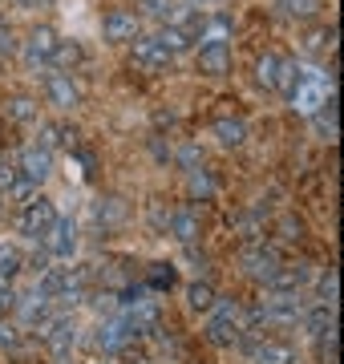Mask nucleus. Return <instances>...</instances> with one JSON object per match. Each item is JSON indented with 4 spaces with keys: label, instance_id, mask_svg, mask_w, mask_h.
Instances as JSON below:
<instances>
[{
    "label": "nucleus",
    "instance_id": "f257e3e1",
    "mask_svg": "<svg viewBox=\"0 0 344 364\" xmlns=\"http://www.w3.org/2000/svg\"><path fill=\"white\" fill-rule=\"evenodd\" d=\"M211 320H207V328H203V336L211 340L215 348H231V344H239V304L231 296H215L211 304Z\"/></svg>",
    "mask_w": 344,
    "mask_h": 364
},
{
    "label": "nucleus",
    "instance_id": "f03ea898",
    "mask_svg": "<svg viewBox=\"0 0 344 364\" xmlns=\"http://www.w3.org/2000/svg\"><path fill=\"white\" fill-rule=\"evenodd\" d=\"M57 223V207H53V198H45V195H33L21 207V215H16V227H21V235L25 239H33V243H41L45 235H49V227Z\"/></svg>",
    "mask_w": 344,
    "mask_h": 364
},
{
    "label": "nucleus",
    "instance_id": "7ed1b4c3",
    "mask_svg": "<svg viewBox=\"0 0 344 364\" xmlns=\"http://www.w3.org/2000/svg\"><path fill=\"white\" fill-rule=\"evenodd\" d=\"M255 308H259L264 324H291L304 316V299H300V291H267Z\"/></svg>",
    "mask_w": 344,
    "mask_h": 364
},
{
    "label": "nucleus",
    "instance_id": "20e7f679",
    "mask_svg": "<svg viewBox=\"0 0 344 364\" xmlns=\"http://www.w3.org/2000/svg\"><path fill=\"white\" fill-rule=\"evenodd\" d=\"M239 267L252 275V279L267 284V279L276 275V267H279V251L272 247V243H264V239H252L247 247L239 251Z\"/></svg>",
    "mask_w": 344,
    "mask_h": 364
},
{
    "label": "nucleus",
    "instance_id": "39448f33",
    "mask_svg": "<svg viewBox=\"0 0 344 364\" xmlns=\"http://www.w3.org/2000/svg\"><path fill=\"white\" fill-rule=\"evenodd\" d=\"M41 243H45V255H49V259L69 263L73 255H77V223H73V219H61V215H57V223L49 227V235H45Z\"/></svg>",
    "mask_w": 344,
    "mask_h": 364
},
{
    "label": "nucleus",
    "instance_id": "423d86ee",
    "mask_svg": "<svg viewBox=\"0 0 344 364\" xmlns=\"http://www.w3.org/2000/svg\"><path fill=\"white\" fill-rule=\"evenodd\" d=\"M134 340H138V332L130 328V320L122 312H114V316H106L102 324H97V336H93V344L102 352H122V348H130Z\"/></svg>",
    "mask_w": 344,
    "mask_h": 364
},
{
    "label": "nucleus",
    "instance_id": "0eeeda50",
    "mask_svg": "<svg viewBox=\"0 0 344 364\" xmlns=\"http://www.w3.org/2000/svg\"><path fill=\"white\" fill-rule=\"evenodd\" d=\"M102 37L118 41V45H126V41H134V37H142V16L130 13V9H109L106 21H102Z\"/></svg>",
    "mask_w": 344,
    "mask_h": 364
},
{
    "label": "nucleus",
    "instance_id": "6e6552de",
    "mask_svg": "<svg viewBox=\"0 0 344 364\" xmlns=\"http://www.w3.org/2000/svg\"><path fill=\"white\" fill-rule=\"evenodd\" d=\"M16 170H21V178H28L33 186H41V182L53 174V154L41 150V146H25V150L16 154Z\"/></svg>",
    "mask_w": 344,
    "mask_h": 364
},
{
    "label": "nucleus",
    "instance_id": "1a4fd4ad",
    "mask_svg": "<svg viewBox=\"0 0 344 364\" xmlns=\"http://www.w3.org/2000/svg\"><path fill=\"white\" fill-rule=\"evenodd\" d=\"M41 336H45L49 352H53L57 360H61V356H69V348L77 344V324H73L69 316H53V320L45 324V332H41Z\"/></svg>",
    "mask_w": 344,
    "mask_h": 364
},
{
    "label": "nucleus",
    "instance_id": "9d476101",
    "mask_svg": "<svg viewBox=\"0 0 344 364\" xmlns=\"http://www.w3.org/2000/svg\"><path fill=\"white\" fill-rule=\"evenodd\" d=\"M247 356H252V364H300L296 348L284 344V340H252Z\"/></svg>",
    "mask_w": 344,
    "mask_h": 364
},
{
    "label": "nucleus",
    "instance_id": "9b49d317",
    "mask_svg": "<svg viewBox=\"0 0 344 364\" xmlns=\"http://www.w3.org/2000/svg\"><path fill=\"white\" fill-rule=\"evenodd\" d=\"M53 49H57V33H53L49 25H37L33 33H28V41H25V61H28L33 69H37V65H49Z\"/></svg>",
    "mask_w": 344,
    "mask_h": 364
},
{
    "label": "nucleus",
    "instance_id": "f8f14e48",
    "mask_svg": "<svg viewBox=\"0 0 344 364\" xmlns=\"http://www.w3.org/2000/svg\"><path fill=\"white\" fill-rule=\"evenodd\" d=\"M45 97H49V105H57V109H73V105H77V85L69 81V73L49 69V73H45Z\"/></svg>",
    "mask_w": 344,
    "mask_h": 364
},
{
    "label": "nucleus",
    "instance_id": "ddd939ff",
    "mask_svg": "<svg viewBox=\"0 0 344 364\" xmlns=\"http://www.w3.org/2000/svg\"><path fill=\"white\" fill-rule=\"evenodd\" d=\"M130 45H134V65L150 69V73H158V69L171 65V53L158 45V37H134Z\"/></svg>",
    "mask_w": 344,
    "mask_h": 364
},
{
    "label": "nucleus",
    "instance_id": "4468645a",
    "mask_svg": "<svg viewBox=\"0 0 344 364\" xmlns=\"http://www.w3.org/2000/svg\"><path fill=\"white\" fill-rule=\"evenodd\" d=\"M308 279H312V272H308L304 263H279L276 275L267 279V291H300Z\"/></svg>",
    "mask_w": 344,
    "mask_h": 364
},
{
    "label": "nucleus",
    "instance_id": "2eb2a0df",
    "mask_svg": "<svg viewBox=\"0 0 344 364\" xmlns=\"http://www.w3.org/2000/svg\"><path fill=\"white\" fill-rule=\"evenodd\" d=\"M13 312H21V324H25V328H33V324L45 328V324H49V296H41L37 287H33L25 299H16Z\"/></svg>",
    "mask_w": 344,
    "mask_h": 364
},
{
    "label": "nucleus",
    "instance_id": "dca6fc26",
    "mask_svg": "<svg viewBox=\"0 0 344 364\" xmlns=\"http://www.w3.org/2000/svg\"><path fill=\"white\" fill-rule=\"evenodd\" d=\"M199 73H207V77H227V73H231V49H227V45H203L199 49Z\"/></svg>",
    "mask_w": 344,
    "mask_h": 364
},
{
    "label": "nucleus",
    "instance_id": "f3484780",
    "mask_svg": "<svg viewBox=\"0 0 344 364\" xmlns=\"http://www.w3.org/2000/svg\"><path fill=\"white\" fill-rule=\"evenodd\" d=\"M166 227H171V235L178 239V243H186V247H190V243L199 239V210H195V207H183V210H174Z\"/></svg>",
    "mask_w": 344,
    "mask_h": 364
},
{
    "label": "nucleus",
    "instance_id": "a211bd4d",
    "mask_svg": "<svg viewBox=\"0 0 344 364\" xmlns=\"http://www.w3.org/2000/svg\"><path fill=\"white\" fill-rule=\"evenodd\" d=\"M300 320H304L308 332H312V336H320V340H324V336H336V308H328V304H316V308H308Z\"/></svg>",
    "mask_w": 344,
    "mask_h": 364
},
{
    "label": "nucleus",
    "instance_id": "6ab92c4d",
    "mask_svg": "<svg viewBox=\"0 0 344 364\" xmlns=\"http://www.w3.org/2000/svg\"><path fill=\"white\" fill-rule=\"evenodd\" d=\"M231 16L227 13H211L207 21H203V33H199V49L203 45H227L231 41Z\"/></svg>",
    "mask_w": 344,
    "mask_h": 364
},
{
    "label": "nucleus",
    "instance_id": "aec40b11",
    "mask_svg": "<svg viewBox=\"0 0 344 364\" xmlns=\"http://www.w3.org/2000/svg\"><path fill=\"white\" fill-rule=\"evenodd\" d=\"M211 130H215V138H219V146H227V150H235V146L247 142V126H243L239 117H219Z\"/></svg>",
    "mask_w": 344,
    "mask_h": 364
},
{
    "label": "nucleus",
    "instance_id": "412c9836",
    "mask_svg": "<svg viewBox=\"0 0 344 364\" xmlns=\"http://www.w3.org/2000/svg\"><path fill=\"white\" fill-rule=\"evenodd\" d=\"M300 85H304V69L296 65V61H284V65H279V77H276V93L291 97Z\"/></svg>",
    "mask_w": 344,
    "mask_h": 364
},
{
    "label": "nucleus",
    "instance_id": "4be33fe9",
    "mask_svg": "<svg viewBox=\"0 0 344 364\" xmlns=\"http://www.w3.org/2000/svg\"><path fill=\"white\" fill-rule=\"evenodd\" d=\"M186 304H190V312H211L215 304V287L207 279H195V284L186 287Z\"/></svg>",
    "mask_w": 344,
    "mask_h": 364
},
{
    "label": "nucleus",
    "instance_id": "5701e85b",
    "mask_svg": "<svg viewBox=\"0 0 344 364\" xmlns=\"http://www.w3.org/2000/svg\"><path fill=\"white\" fill-rule=\"evenodd\" d=\"M279 65H284V57H276V53H264V57H259V61H255V81H259V85H264V90H276Z\"/></svg>",
    "mask_w": 344,
    "mask_h": 364
},
{
    "label": "nucleus",
    "instance_id": "b1692460",
    "mask_svg": "<svg viewBox=\"0 0 344 364\" xmlns=\"http://www.w3.org/2000/svg\"><path fill=\"white\" fill-rule=\"evenodd\" d=\"M4 114H9V122H37V102L25 97V93H16L13 102L4 105Z\"/></svg>",
    "mask_w": 344,
    "mask_h": 364
},
{
    "label": "nucleus",
    "instance_id": "393cba45",
    "mask_svg": "<svg viewBox=\"0 0 344 364\" xmlns=\"http://www.w3.org/2000/svg\"><path fill=\"white\" fill-rule=\"evenodd\" d=\"M312 122H316V130L324 134V138H336V93L312 114Z\"/></svg>",
    "mask_w": 344,
    "mask_h": 364
},
{
    "label": "nucleus",
    "instance_id": "a878e982",
    "mask_svg": "<svg viewBox=\"0 0 344 364\" xmlns=\"http://www.w3.org/2000/svg\"><path fill=\"white\" fill-rule=\"evenodd\" d=\"M25 267V255L16 251V243H0V279H13Z\"/></svg>",
    "mask_w": 344,
    "mask_h": 364
},
{
    "label": "nucleus",
    "instance_id": "bb28decb",
    "mask_svg": "<svg viewBox=\"0 0 344 364\" xmlns=\"http://www.w3.org/2000/svg\"><path fill=\"white\" fill-rule=\"evenodd\" d=\"M174 279H178V275H174L171 263H150V279H146V287H150V291H171Z\"/></svg>",
    "mask_w": 344,
    "mask_h": 364
},
{
    "label": "nucleus",
    "instance_id": "cd10ccee",
    "mask_svg": "<svg viewBox=\"0 0 344 364\" xmlns=\"http://www.w3.org/2000/svg\"><path fill=\"white\" fill-rule=\"evenodd\" d=\"M284 16H296V21H312L320 13V0H276Z\"/></svg>",
    "mask_w": 344,
    "mask_h": 364
},
{
    "label": "nucleus",
    "instance_id": "c85d7f7f",
    "mask_svg": "<svg viewBox=\"0 0 344 364\" xmlns=\"http://www.w3.org/2000/svg\"><path fill=\"white\" fill-rule=\"evenodd\" d=\"M73 61H81V49L73 45V41H57V49H53V57H49V65L65 73V65H73Z\"/></svg>",
    "mask_w": 344,
    "mask_h": 364
},
{
    "label": "nucleus",
    "instance_id": "c756f323",
    "mask_svg": "<svg viewBox=\"0 0 344 364\" xmlns=\"http://www.w3.org/2000/svg\"><path fill=\"white\" fill-rule=\"evenodd\" d=\"M174 0H138V16H154V21H171Z\"/></svg>",
    "mask_w": 344,
    "mask_h": 364
},
{
    "label": "nucleus",
    "instance_id": "7c9ffc66",
    "mask_svg": "<svg viewBox=\"0 0 344 364\" xmlns=\"http://www.w3.org/2000/svg\"><path fill=\"white\" fill-rule=\"evenodd\" d=\"M158 45H162L166 53H171V57H174V53H186V49H190V41H186L174 25H166V28L158 33Z\"/></svg>",
    "mask_w": 344,
    "mask_h": 364
},
{
    "label": "nucleus",
    "instance_id": "2f4dec72",
    "mask_svg": "<svg viewBox=\"0 0 344 364\" xmlns=\"http://www.w3.org/2000/svg\"><path fill=\"white\" fill-rule=\"evenodd\" d=\"M332 41H336V28H316V33H308L304 37V49L308 53H324V49H332Z\"/></svg>",
    "mask_w": 344,
    "mask_h": 364
},
{
    "label": "nucleus",
    "instance_id": "473e14b6",
    "mask_svg": "<svg viewBox=\"0 0 344 364\" xmlns=\"http://www.w3.org/2000/svg\"><path fill=\"white\" fill-rule=\"evenodd\" d=\"M336 296H340V284H336V267H328V272L320 275V304L336 308Z\"/></svg>",
    "mask_w": 344,
    "mask_h": 364
},
{
    "label": "nucleus",
    "instance_id": "72a5a7b5",
    "mask_svg": "<svg viewBox=\"0 0 344 364\" xmlns=\"http://www.w3.org/2000/svg\"><path fill=\"white\" fill-rule=\"evenodd\" d=\"M174 158H178V166H183L186 174H190V170H199V166H203V150H199V146H195V142H186V146H183V150H178V154H174Z\"/></svg>",
    "mask_w": 344,
    "mask_h": 364
},
{
    "label": "nucleus",
    "instance_id": "f704fd0d",
    "mask_svg": "<svg viewBox=\"0 0 344 364\" xmlns=\"http://www.w3.org/2000/svg\"><path fill=\"white\" fill-rule=\"evenodd\" d=\"M21 178V170H16V158L13 154H0V195L13 186V182Z\"/></svg>",
    "mask_w": 344,
    "mask_h": 364
},
{
    "label": "nucleus",
    "instance_id": "c9c22d12",
    "mask_svg": "<svg viewBox=\"0 0 344 364\" xmlns=\"http://www.w3.org/2000/svg\"><path fill=\"white\" fill-rule=\"evenodd\" d=\"M4 195L13 198L16 207H25L28 198L37 195V186H33V182H28V178H16V182H13V186H9V191H4Z\"/></svg>",
    "mask_w": 344,
    "mask_h": 364
},
{
    "label": "nucleus",
    "instance_id": "e433bc0d",
    "mask_svg": "<svg viewBox=\"0 0 344 364\" xmlns=\"http://www.w3.org/2000/svg\"><path fill=\"white\" fill-rule=\"evenodd\" d=\"M61 142V126H53V122H45V126H41V134H37V146L41 150H49V154H53V146Z\"/></svg>",
    "mask_w": 344,
    "mask_h": 364
},
{
    "label": "nucleus",
    "instance_id": "4c0bfd02",
    "mask_svg": "<svg viewBox=\"0 0 344 364\" xmlns=\"http://www.w3.org/2000/svg\"><path fill=\"white\" fill-rule=\"evenodd\" d=\"M279 231H284L279 239H288V243H291V239H300V235H304V223L291 219V215H284V219H279Z\"/></svg>",
    "mask_w": 344,
    "mask_h": 364
},
{
    "label": "nucleus",
    "instance_id": "58836bf2",
    "mask_svg": "<svg viewBox=\"0 0 344 364\" xmlns=\"http://www.w3.org/2000/svg\"><path fill=\"white\" fill-rule=\"evenodd\" d=\"M16 324H9V320H0V348H16Z\"/></svg>",
    "mask_w": 344,
    "mask_h": 364
},
{
    "label": "nucleus",
    "instance_id": "ea45409f",
    "mask_svg": "<svg viewBox=\"0 0 344 364\" xmlns=\"http://www.w3.org/2000/svg\"><path fill=\"white\" fill-rule=\"evenodd\" d=\"M190 191H195V195H211V178H207L203 170H190Z\"/></svg>",
    "mask_w": 344,
    "mask_h": 364
},
{
    "label": "nucleus",
    "instance_id": "a19ab883",
    "mask_svg": "<svg viewBox=\"0 0 344 364\" xmlns=\"http://www.w3.org/2000/svg\"><path fill=\"white\" fill-rule=\"evenodd\" d=\"M16 299H21V296H16L13 287H4V291H0V316H9V312H13V308H16Z\"/></svg>",
    "mask_w": 344,
    "mask_h": 364
},
{
    "label": "nucleus",
    "instance_id": "79ce46f5",
    "mask_svg": "<svg viewBox=\"0 0 344 364\" xmlns=\"http://www.w3.org/2000/svg\"><path fill=\"white\" fill-rule=\"evenodd\" d=\"M13 49H16L13 33H9V28H0V53H13Z\"/></svg>",
    "mask_w": 344,
    "mask_h": 364
},
{
    "label": "nucleus",
    "instance_id": "37998d69",
    "mask_svg": "<svg viewBox=\"0 0 344 364\" xmlns=\"http://www.w3.org/2000/svg\"><path fill=\"white\" fill-rule=\"evenodd\" d=\"M4 287H9V279H0V291H4Z\"/></svg>",
    "mask_w": 344,
    "mask_h": 364
}]
</instances>
